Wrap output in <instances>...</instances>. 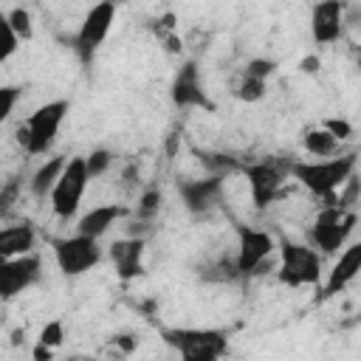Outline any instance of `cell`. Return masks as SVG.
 I'll use <instances>...</instances> for the list:
<instances>
[{
  "mask_svg": "<svg viewBox=\"0 0 361 361\" xmlns=\"http://www.w3.org/2000/svg\"><path fill=\"white\" fill-rule=\"evenodd\" d=\"M65 116H68V102L65 99H56V102H48L42 107H37L28 116V121L17 130V141L23 144V149L28 155H42L54 144Z\"/></svg>",
  "mask_w": 361,
  "mask_h": 361,
  "instance_id": "obj_2",
  "label": "cell"
},
{
  "mask_svg": "<svg viewBox=\"0 0 361 361\" xmlns=\"http://www.w3.org/2000/svg\"><path fill=\"white\" fill-rule=\"evenodd\" d=\"M158 206H161V192H158V189L144 192V195H141V203H138V217L149 220V217L158 212Z\"/></svg>",
  "mask_w": 361,
  "mask_h": 361,
  "instance_id": "obj_28",
  "label": "cell"
},
{
  "mask_svg": "<svg viewBox=\"0 0 361 361\" xmlns=\"http://www.w3.org/2000/svg\"><path fill=\"white\" fill-rule=\"evenodd\" d=\"M274 68H276V65H274V62H268V59H251V62H248V68H245V73L268 82V76L274 73Z\"/></svg>",
  "mask_w": 361,
  "mask_h": 361,
  "instance_id": "obj_30",
  "label": "cell"
},
{
  "mask_svg": "<svg viewBox=\"0 0 361 361\" xmlns=\"http://www.w3.org/2000/svg\"><path fill=\"white\" fill-rule=\"evenodd\" d=\"M341 14H344V6L336 3V0H327V3H319L310 14V28H313V39L327 45V42H336L341 37Z\"/></svg>",
  "mask_w": 361,
  "mask_h": 361,
  "instance_id": "obj_14",
  "label": "cell"
},
{
  "mask_svg": "<svg viewBox=\"0 0 361 361\" xmlns=\"http://www.w3.org/2000/svg\"><path fill=\"white\" fill-rule=\"evenodd\" d=\"M324 130H327L336 141H341V138H350V135H353V124H350V121H344V118H327V121H324Z\"/></svg>",
  "mask_w": 361,
  "mask_h": 361,
  "instance_id": "obj_29",
  "label": "cell"
},
{
  "mask_svg": "<svg viewBox=\"0 0 361 361\" xmlns=\"http://www.w3.org/2000/svg\"><path fill=\"white\" fill-rule=\"evenodd\" d=\"M180 361H220V355H212V353H183Z\"/></svg>",
  "mask_w": 361,
  "mask_h": 361,
  "instance_id": "obj_33",
  "label": "cell"
},
{
  "mask_svg": "<svg viewBox=\"0 0 361 361\" xmlns=\"http://www.w3.org/2000/svg\"><path fill=\"white\" fill-rule=\"evenodd\" d=\"M285 175L288 169H282L276 161H259V164H251L245 166V178H248V189H251V197H254V206H268L282 183H285Z\"/></svg>",
  "mask_w": 361,
  "mask_h": 361,
  "instance_id": "obj_10",
  "label": "cell"
},
{
  "mask_svg": "<svg viewBox=\"0 0 361 361\" xmlns=\"http://www.w3.org/2000/svg\"><path fill=\"white\" fill-rule=\"evenodd\" d=\"M31 248H34V228H31L28 223L0 228V259L23 257V254H28Z\"/></svg>",
  "mask_w": 361,
  "mask_h": 361,
  "instance_id": "obj_17",
  "label": "cell"
},
{
  "mask_svg": "<svg viewBox=\"0 0 361 361\" xmlns=\"http://www.w3.org/2000/svg\"><path fill=\"white\" fill-rule=\"evenodd\" d=\"M121 217V206H113V203H104V206H96V209H90L87 214H82V220H79V226H76V231L82 234V237H90V240H99L116 220Z\"/></svg>",
  "mask_w": 361,
  "mask_h": 361,
  "instance_id": "obj_18",
  "label": "cell"
},
{
  "mask_svg": "<svg viewBox=\"0 0 361 361\" xmlns=\"http://www.w3.org/2000/svg\"><path fill=\"white\" fill-rule=\"evenodd\" d=\"M180 195H183V203L189 212L195 214H203L209 209H214L223 197V180L217 175L212 178H197V180H183L180 183Z\"/></svg>",
  "mask_w": 361,
  "mask_h": 361,
  "instance_id": "obj_12",
  "label": "cell"
},
{
  "mask_svg": "<svg viewBox=\"0 0 361 361\" xmlns=\"http://www.w3.org/2000/svg\"><path fill=\"white\" fill-rule=\"evenodd\" d=\"M17 99H20V87H14V85L0 87V124H3V121L11 116V110H14Z\"/></svg>",
  "mask_w": 361,
  "mask_h": 361,
  "instance_id": "obj_27",
  "label": "cell"
},
{
  "mask_svg": "<svg viewBox=\"0 0 361 361\" xmlns=\"http://www.w3.org/2000/svg\"><path fill=\"white\" fill-rule=\"evenodd\" d=\"M353 228H355L353 212H341V206H324L310 228V237H313L316 248H322L324 254H333L344 245V240L350 237Z\"/></svg>",
  "mask_w": 361,
  "mask_h": 361,
  "instance_id": "obj_5",
  "label": "cell"
},
{
  "mask_svg": "<svg viewBox=\"0 0 361 361\" xmlns=\"http://www.w3.org/2000/svg\"><path fill=\"white\" fill-rule=\"evenodd\" d=\"M6 20H8V25H11V31L17 34V39H31L34 37V25H31V14H28V8H11L8 14H6Z\"/></svg>",
  "mask_w": 361,
  "mask_h": 361,
  "instance_id": "obj_22",
  "label": "cell"
},
{
  "mask_svg": "<svg viewBox=\"0 0 361 361\" xmlns=\"http://www.w3.org/2000/svg\"><path fill=\"white\" fill-rule=\"evenodd\" d=\"M113 344H116L121 353H133V350L138 347V341H135L133 336H116V338H113Z\"/></svg>",
  "mask_w": 361,
  "mask_h": 361,
  "instance_id": "obj_32",
  "label": "cell"
},
{
  "mask_svg": "<svg viewBox=\"0 0 361 361\" xmlns=\"http://www.w3.org/2000/svg\"><path fill=\"white\" fill-rule=\"evenodd\" d=\"M302 71H305V73L319 71V59H316V56H305V59H302Z\"/></svg>",
  "mask_w": 361,
  "mask_h": 361,
  "instance_id": "obj_35",
  "label": "cell"
},
{
  "mask_svg": "<svg viewBox=\"0 0 361 361\" xmlns=\"http://www.w3.org/2000/svg\"><path fill=\"white\" fill-rule=\"evenodd\" d=\"M62 338H65V327H62V322L59 319H54V322H48L42 330H39V344H45L48 350H56L59 344H62Z\"/></svg>",
  "mask_w": 361,
  "mask_h": 361,
  "instance_id": "obj_25",
  "label": "cell"
},
{
  "mask_svg": "<svg viewBox=\"0 0 361 361\" xmlns=\"http://www.w3.org/2000/svg\"><path fill=\"white\" fill-rule=\"evenodd\" d=\"M237 96H240L243 102H257V99H262V96H265V79H257V76L243 73V82H240V87H237Z\"/></svg>",
  "mask_w": 361,
  "mask_h": 361,
  "instance_id": "obj_23",
  "label": "cell"
},
{
  "mask_svg": "<svg viewBox=\"0 0 361 361\" xmlns=\"http://www.w3.org/2000/svg\"><path fill=\"white\" fill-rule=\"evenodd\" d=\"M17 48H20V39H17V34L11 31L6 14H0V62H6Z\"/></svg>",
  "mask_w": 361,
  "mask_h": 361,
  "instance_id": "obj_24",
  "label": "cell"
},
{
  "mask_svg": "<svg viewBox=\"0 0 361 361\" xmlns=\"http://www.w3.org/2000/svg\"><path fill=\"white\" fill-rule=\"evenodd\" d=\"M113 20H116V6L113 3H96L82 25H79V34H76V51L82 56V62H90L93 54L99 51V45L107 39L110 28H113Z\"/></svg>",
  "mask_w": 361,
  "mask_h": 361,
  "instance_id": "obj_7",
  "label": "cell"
},
{
  "mask_svg": "<svg viewBox=\"0 0 361 361\" xmlns=\"http://www.w3.org/2000/svg\"><path fill=\"white\" fill-rule=\"evenodd\" d=\"M237 276H240L237 262L228 257H220L217 262L206 265V271H203V279H209V282H234Z\"/></svg>",
  "mask_w": 361,
  "mask_h": 361,
  "instance_id": "obj_21",
  "label": "cell"
},
{
  "mask_svg": "<svg viewBox=\"0 0 361 361\" xmlns=\"http://www.w3.org/2000/svg\"><path fill=\"white\" fill-rule=\"evenodd\" d=\"M37 279H39V259L34 254L0 259V299H11V296L23 293Z\"/></svg>",
  "mask_w": 361,
  "mask_h": 361,
  "instance_id": "obj_9",
  "label": "cell"
},
{
  "mask_svg": "<svg viewBox=\"0 0 361 361\" xmlns=\"http://www.w3.org/2000/svg\"><path fill=\"white\" fill-rule=\"evenodd\" d=\"M141 257H144V240H118L110 245V259L116 265V274L121 279H133L141 274Z\"/></svg>",
  "mask_w": 361,
  "mask_h": 361,
  "instance_id": "obj_15",
  "label": "cell"
},
{
  "mask_svg": "<svg viewBox=\"0 0 361 361\" xmlns=\"http://www.w3.org/2000/svg\"><path fill=\"white\" fill-rule=\"evenodd\" d=\"M110 152L107 149H96V152H90L87 158H85V169H87V178H99L107 166H110Z\"/></svg>",
  "mask_w": 361,
  "mask_h": 361,
  "instance_id": "obj_26",
  "label": "cell"
},
{
  "mask_svg": "<svg viewBox=\"0 0 361 361\" xmlns=\"http://www.w3.org/2000/svg\"><path fill=\"white\" fill-rule=\"evenodd\" d=\"M51 353H54V350H48L45 344H39V341H37L31 355H34V361H51Z\"/></svg>",
  "mask_w": 361,
  "mask_h": 361,
  "instance_id": "obj_34",
  "label": "cell"
},
{
  "mask_svg": "<svg viewBox=\"0 0 361 361\" xmlns=\"http://www.w3.org/2000/svg\"><path fill=\"white\" fill-rule=\"evenodd\" d=\"M54 257H56V265L65 276H79V274L90 271L93 265H99L102 251H99L96 240L76 234V237H68V240H56L54 243Z\"/></svg>",
  "mask_w": 361,
  "mask_h": 361,
  "instance_id": "obj_6",
  "label": "cell"
},
{
  "mask_svg": "<svg viewBox=\"0 0 361 361\" xmlns=\"http://www.w3.org/2000/svg\"><path fill=\"white\" fill-rule=\"evenodd\" d=\"M65 164H68V161H65L62 155H56V158H51L48 164H42V166L34 172V178H31V192H34V195H45V192H51L54 183L59 180Z\"/></svg>",
  "mask_w": 361,
  "mask_h": 361,
  "instance_id": "obj_19",
  "label": "cell"
},
{
  "mask_svg": "<svg viewBox=\"0 0 361 361\" xmlns=\"http://www.w3.org/2000/svg\"><path fill=\"white\" fill-rule=\"evenodd\" d=\"M355 169V155H341V158H327V161H299L290 164L288 172L313 195L327 197V206L336 203V189H341Z\"/></svg>",
  "mask_w": 361,
  "mask_h": 361,
  "instance_id": "obj_1",
  "label": "cell"
},
{
  "mask_svg": "<svg viewBox=\"0 0 361 361\" xmlns=\"http://www.w3.org/2000/svg\"><path fill=\"white\" fill-rule=\"evenodd\" d=\"M336 147H338V141H336L324 127L310 130V133L305 135V149H307L310 155H316V158H327V155H333Z\"/></svg>",
  "mask_w": 361,
  "mask_h": 361,
  "instance_id": "obj_20",
  "label": "cell"
},
{
  "mask_svg": "<svg viewBox=\"0 0 361 361\" xmlns=\"http://www.w3.org/2000/svg\"><path fill=\"white\" fill-rule=\"evenodd\" d=\"M358 271H361V245L353 243V245H347V251H344V254L338 257V262L333 265L324 293H338L350 279H355Z\"/></svg>",
  "mask_w": 361,
  "mask_h": 361,
  "instance_id": "obj_16",
  "label": "cell"
},
{
  "mask_svg": "<svg viewBox=\"0 0 361 361\" xmlns=\"http://www.w3.org/2000/svg\"><path fill=\"white\" fill-rule=\"evenodd\" d=\"M172 102L178 107H212V102L206 99L203 87H200V79H197V65L195 62H186L178 76H175V85H172Z\"/></svg>",
  "mask_w": 361,
  "mask_h": 361,
  "instance_id": "obj_13",
  "label": "cell"
},
{
  "mask_svg": "<svg viewBox=\"0 0 361 361\" xmlns=\"http://www.w3.org/2000/svg\"><path fill=\"white\" fill-rule=\"evenodd\" d=\"M17 195H20V183L17 180H8L6 186H0V212H8L11 203L17 200Z\"/></svg>",
  "mask_w": 361,
  "mask_h": 361,
  "instance_id": "obj_31",
  "label": "cell"
},
{
  "mask_svg": "<svg viewBox=\"0 0 361 361\" xmlns=\"http://www.w3.org/2000/svg\"><path fill=\"white\" fill-rule=\"evenodd\" d=\"M166 344H172L180 355L183 353H226V336L220 330H197V327H180V330H164Z\"/></svg>",
  "mask_w": 361,
  "mask_h": 361,
  "instance_id": "obj_11",
  "label": "cell"
},
{
  "mask_svg": "<svg viewBox=\"0 0 361 361\" xmlns=\"http://www.w3.org/2000/svg\"><path fill=\"white\" fill-rule=\"evenodd\" d=\"M87 169H85V158H71L59 175V180L54 183L51 189V206L59 217H73L79 203H82V195L87 189Z\"/></svg>",
  "mask_w": 361,
  "mask_h": 361,
  "instance_id": "obj_4",
  "label": "cell"
},
{
  "mask_svg": "<svg viewBox=\"0 0 361 361\" xmlns=\"http://www.w3.org/2000/svg\"><path fill=\"white\" fill-rule=\"evenodd\" d=\"M274 251V237L268 231H259V228H248V226H240L237 228V271L240 276H248L254 271H259V265L271 257Z\"/></svg>",
  "mask_w": 361,
  "mask_h": 361,
  "instance_id": "obj_8",
  "label": "cell"
},
{
  "mask_svg": "<svg viewBox=\"0 0 361 361\" xmlns=\"http://www.w3.org/2000/svg\"><path fill=\"white\" fill-rule=\"evenodd\" d=\"M319 254L310 245H299L290 240H282L279 245V282L288 288L316 285L319 282Z\"/></svg>",
  "mask_w": 361,
  "mask_h": 361,
  "instance_id": "obj_3",
  "label": "cell"
}]
</instances>
